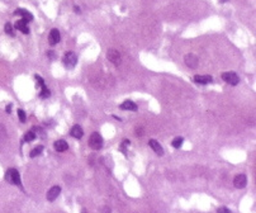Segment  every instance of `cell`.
Returning <instances> with one entry per match:
<instances>
[{"label":"cell","instance_id":"obj_1","mask_svg":"<svg viewBox=\"0 0 256 213\" xmlns=\"http://www.w3.org/2000/svg\"><path fill=\"white\" fill-rule=\"evenodd\" d=\"M5 179L8 180L10 184H14V185L20 187L22 185V181H20V175L18 173L17 169H9L5 174Z\"/></svg>","mask_w":256,"mask_h":213},{"label":"cell","instance_id":"obj_2","mask_svg":"<svg viewBox=\"0 0 256 213\" xmlns=\"http://www.w3.org/2000/svg\"><path fill=\"white\" fill-rule=\"evenodd\" d=\"M62 61H63V65H65L66 69H74L77 63V56H76L75 52L69 51V52L65 53Z\"/></svg>","mask_w":256,"mask_h":213},{"label":"cell","instance_id":"obj_3","mask_svg":"<svg viewBox=\"0 0 256 213\" xmlns=\"http://www.w3.org/2000/svg\"><path fill=\"white\" fill-rule=\"evenodd\" d=\"M89 146L93 148V150H100L103 147V137L98 132L91 133V136L89 138Z\"/></svg>","mask_w":256,"mask_h":213},{"label":"cell","instance_id":"obj_4","mask_svg":"<svg viewBox=\"0 0 256 213\" xmlns=\"http://www.w3.org/2000/svg\"><path fill=\"white\" fill-rule=\"evenodd\" d=\"M222 79L230 85H237L240 83V77L238 75L234 73V71H226V73L222 74Z\"/></svg>","mask_w":256,"mask_h":213},{"label":"cell","instance_id":"obj_5","mask_svg":"<svg viewBox=\"0 0 256 213\" xmlns=\"http://www.w3.org/2000/svg\"><path fill=\"white\" fill-rule=\"evenodd\" d=\"M106 57H108V60L112 62V63H114V65H120V62H122V57H120V53L117 51V49L114 48H110L108 49V52H106Z\"/></svg>","mask_w":256,"mask_h":213},{"label":"cell","instance_id":"obj_6","mask_svg":"<svg viewBox=\"0 0 256 213\" xmlns=\"http://www.w3.org/2000/svg\"><path fill=\"white\" fill-rule=\"evenodd\" d=\"M246 184H247V178L245 174H238L234 176V179H233V185L236 187L237 189H242L246 187Z\"/></svg>","mask_w":256,"mask_h":213},{"label":"cell","instance_id":"obj_7","mask_svg":"<svg viewBox=\"0 0 256 213\" xmlns=\"http://www.w3.org/2000/svg\"><path fill=\"white\" fill-rule=\"evenodd\" d=\"M184 62H185V65L188 67L195 69L198 66V57L194 53H188V55H185V57H184Z\"/></svg>","mask_w":256,"mask_h":213},{"label":"cell","instance_id":"obj_8","mask_svg":"<svg viewBox=\"0 0 256 213\" xmlns=\"http://www.w3.org/2000/svg\"><path fill=\"white\" fill-rule=\"evenodd\" d=\"M61 39V34L59 32V29H52L51 32H49L48 34V42H49V45L51 46H55V45H57Z\"/></svg>","mask_w":256,"mask_h":213},{"label":"cell","instance_id":"obj_9","mask_svg":"<svg viewBox=\"0 0 256 213\" xmlns=\"http://www.w3.org/2000/svg\"><path fill=\"white\" fill-rule=\"evenodd\" d=\"M60 193H61V188L57 187V185H55V187H52L51 189L48 190V193H47V199H48L49 202H53L56 198L60 195Z\"/></svg>","mask_w":256,"mask_h":213},{"label":"cell","instance_id":"obj_10","mask_svg":"<svg viewBox=\"0 0 256 213\" xmlns=\"http://www.w3.org/2000/svg\"><path fill=\"white\" fill-rule=\"evenodd\" d=\"M15 28H17L18 31L23 32L24 34H28V33H29L28 22H27V20H24V19H20V20H18V22H15Z\"/></svg>","mask_w":256,"mask_h":213},{"label":"cell","instance_id":"obj_11","mask_svg":"<svg viewBox=\"0 0 256 213\" xmlns=\"http://www.w3.org/2000/svg\"><path fill=\"white\" fill-rule=\"evenodd\" d=\"M148 145H150V147H151L152 150H153L156 154H157L159 156H161V155L163 154V148H162V146H161L156 140H150V141H148Z\"/></svg>","mask_w":256,"mask_h":213},{"label":"cell","instance_id":"obj_12","mask_svg":"<svg viewBox=\"0 0 256 213\" xmlns=\"http://www.w3.org/2000/svg\"><path fill=\"white\" fill-rule=\"evenodd\" d=\"M70 134L74 138H81L83 137V134H84V131H83V128L79 126V124H75L72 128H71V132H70Z\"/></svg>","mask_w":256,"mask_h":213},{"label":"cell","instance_id":"obj_13","mask_svg":"<svg viewBox=\"0 0 256 213\" xmlns=\"http://www.w3.org/2000/svg\"><path fill=\"white\" fill-rule=\"evenodd\" d=\"M67 148H69V145H67V142L65 140H59V141L55 142V150L56 151L63 152V151H66Z\"/></svg>","mask_w":256,"mask_h":213},{"label":"cell","instance_id":"obj_14","mask_svg":"<svg viewBox=\"0 0 256 213\" xmlns=\"http://www.w3.org/2000/svg\"><path fill=\"white\" fill-rule=\"evenodd\" d=\"M194 81L198 83V84L205 85V84L212 81V76H209V75H197V76H194Z\"/></svg>","mask_w":256,"mask_h":213},{"label":"cell","instance_id":"obj_15","mask_svg":"<svg viewBox=\"0 0 256 213\" xmlns=\"http://www.w3.org/2000/svg\"><path fill=\"white\" fill-rule=\"evenodd\" d=\"M119 108L123 109V110H137V105L134 104L132 100H126V102H123L122 104L119 105Z\"/></svg>","mask_w":256,"mask_h":213},{"label":"cell","instance_id":"obj_16","mask_svg":"<svg viewBox=\"0 0 256 213\" xmlns=\"http://www.w3.org/2000/svg\"><path fill=\"white\" fill-rule=\"evenodd\" d=\"M15 14H18V15H22L23 19L27 20V22H31V20H33V15L28 10H25V9H17L15 10Z\"/></svg>","mask_w":256,"mask_h":213},{"label":"cell","instance_id":"obj_17","mask_svg":"<svg viewBox=\"0 0 256 213\" xmlns=\"http://www.w3.org/2000/svg\"><path fill=\"white\" fill-rule=\"evenodd\" d=\"M5 138H6V130L3 124H0V145L5 141Z\"/></svg>","mask_w":256,"mask_h":213},{"label":"cell","instance_id":"obj_18","mask_svg":"<svg viewBox=\"0 0 256 213\" xmlns=\"http://www.w3.org/2000/svg\"><path fill=\"white\" fill-rule=\"evenodd\" d=\"M42 151H43V146H37L35 148L31 151V157H35V156H38Z\"/></svg>","mask_w":256,"mask_h":213},{"label":"cell","instance_id":"obj_19","mask_svg":"<svg viewBox=\"0 0 256 213\" xmlns=\"http://www.w3.org/2000/svg\"><path fill=\"white\" fill-rule=\"evenodd\" d=\"M183 137H176V138H174V141H173V147H175V148H180L181 147V145H183Z\"/></svg>","mask_w":256,"mask_h":213},{"label":"cell","instance_id":"obj_20","mask_svg":"<svg viewBox=\"0 0 256 213\" xmlns=\"http://www.w3.org/2000/svg\"><path fill=\"white\" fill-rule=\"evenodd\" d=\"M34 138H35V133H34L33 131L27 132L25 136H24V141H25V142H32Z\"/></svg>","mask_w":256,"mask_h":213},{"label":"cell","instance_id":"obj_21","mask_svg":"<svg viewBox=\"0 0 256 213\" xmlns=\"http://www.w3.org/2000/svg\"><path fill=\"white\" fill-rule=\"evenodd\" d=\"M49 95H51V91H49L46 86L42 88V91H41V98H48Z\"/></svg>","mask_w":256,"mask_h":213},{"label":"cell","instance_id":"obj_22","mask_svg":"<svg viewBox=\"0 0 256 213\" xmlns=\"http://www.w3.org/2000/svg\"><path fill=\"white\" fill-rule=\"evenodd\" d=\"M18 117H19V120H20V122H25L27 117H25V113H24L23 109H18Z\"/></svg>","mask_w":256,"mask_h":213},{"label":"cell","instance_id":"obj_23","mask_svg":"<svg viewBox=\"0 0 256 213\" xmlns=\"http://www.w3.org/2000/svg\"><path fill=\"white\" fill-rule=\"evenodd\" d=\"M5 32L8 33L9 36H14V31H13V25L10 23H6L5 24Z\"/></svg>","mask_w":256,"mask_h":213},{"label":"cell","instance_id":"obj_24","mask_svg":"<svg viewBox=\"0 0 256 213\" xmlns=\"http://www.w3.org/2000/svg\"><path fill=\"white\" fill-rule=\"evenodd\" d=\"M35 80L38 81V85H39V86H42V88H43V86H46V85H45V80L42 79L41 76H38V75H35Z\"/></svg>","mask_w":256,"mask_h":213},{"label":"cell","instance_id":"obj_25","mask_svg":"<svg viewBox=\"0 0 256 213\" xmlns=\"http://www.w3.org/2000/svg\"><path fill=\"white\" fill-rule=\"evenodd\" d=\"M217 213H231V211L228 208H226V207H221V208H218Z\"/></svg>","mask_w":256,"mask_h":213},{"label":"cell","instance_id":"obj_26","mask_svg":"<svg viewBox=\"0 0 256 213\" xmlns=\"http://www.w3.org/2000/svg\"><path fill=\"white\" fill-rule=\"evenodd\" d=\"M47 53H48V57L51 59V60H55V59H56V55H55V52H52V51H48Z\"/></svg>","mask_w":256,"mask_h":213},{"label":"cell","instance_id":"obj_27","mask_svg":"<svg viewBox=\"0 0 256 213\" xmlns=\"http://www.w3.org/2000/svg\"><path fill=\"white\" fill-rule=\"evenodd\" d=\"M102 213H110V208L106 207V205H104V207L102 208Z\"/></svg>","mask_w":256,"mask_h":213},{"label":"cell","instance_id":"obj_28","mask_svg":"<svg viewBox=\"0 0 256 213\" xmlns=\"http://www.w3.org/2000/svg\"><path fill=\"white\" fill-rule=\"evenodd\" d=\"M136 132H137V136H142V132H143V128H137V130H136Z\"/></svg>","mask_w":256,"mask_h":213},{"label":"cell","instance_id":"obj_29","mask_svg":"<svg viewBox=\"0 0 256 213\" xmlns=\"http://www.w3.org/2000/svg\"><path fill=\"white\" fill-rule=\"evenodd\" d=\"M10 109H12V104H9L8 106H6V112H8V113H10Z\"/></svg>","mask_w":256,"mask_h":213},{"label":"cell","instance_id":"obj_30","mask_svg":"<svg viewBox=\"0 0 256 213\" xmlns=\"http://www.w3.org/2000/svg\"><path fill=\"white\" fill-rule=\"evenodd\" d=\"M74 9H75V12H76V13H80V9H79V6H74Z\"/></svg>","mask_w":256,"mask_h":213},{"label":"cell","instance_id":"obj_31","mask_svg":"<svg viewBox=\"0 0 256 213\" xmlns=\"http://www.w3.org/2000/svg\"><path fill=\"white\" fill-rule=\"evenodd\" d=\"M222 2H226V0H222Z\"/></svg>","mask_w":256,"mask_h":213}]
</instances>
